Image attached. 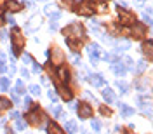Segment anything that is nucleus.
Masks as SVG:
<instances>
[{"label":"nucleus","mask_w":153,"mask_h":134,"mask_svg":"<svg viewBox=\"0 0 153 134\" xmlns=\"http://www.w3.org/2000/svg\"><path fill=\"white\" fill-rule=\"evenodd\" d=\"M59 94H61V98L64 101H72L73 99V93H72L70 87H64V85H63L61 89H59Z\"/></svg>","instance_id":"nucleus-14"},{"label":"nucleus","mask_w":153,"mask_h":134,"mask_svg":"<svg viewBox=\"0 0 153 134\" xmlns=\"http://www.w3.org/2000/svg\"><path fill=\"white\" fill-rule=\"evenodd\" d=\"M47 133L49 134H64L63 129L56 124V122H49V124H47Z\"/></svg>","instance_id":"nucleus-15"},{"label":"nucleus","mask_w":153,"mask_h":134,"mask_svg":"<svg viewBox=\"0 0 153 134\" xmlns=\"http://www.w3.org/2000/svg\"><path fill=\"white\" fill-rule=\"evenodd\" d=\"M139 2H144V0H139Z\"/></svg>","instance_id":"nucleus-53"},{"label":"nucleus","mask_w":153,"mask_h":134,"mask_svg":"<svg viewBox=\"0 0 153 134\" xmlns=\"http://www.w3.org/2000/svg\"><path fill=\"white\" fill-rule=\"evenodd\" d=\"M66 44L70 45V49H73V51H78V49H80V40H78V38L75 40L73 37H68V38H66Z\"/></svg>","instance_id":"nucleus-16"},{"label":"nucleus","mask_w":153,"mask_h":134,"mask_svg":"<svg viewBox=\"0 0 153 134\" xmlns=\"http://www.w3.org/2000/svg\"><path fill=\"white\" fill-rule=\"evenodd\" d=\"M144 33H146V26H144L143 23H134L132 24L134 38H141V37H144Z\"/></svg>","instance_id":"nucleus-7"},{"label":"nucleus","mask_w":153,"mask_h":134,"mask_svg":"<svg viewBox=\"0 0 153 134\" xmlns=\"http://www.w3.org/2000/svg\"><path fill=\"white\" fill-rule=\"evenodd\" d=\"M30 93L35 94V96H38V94H40V87H38V85H30Z\"/></svg>","instance_id":"nucleus-34"},{"label":"nucleus","mask_w":153,"mask_h":134,"mask_svg":"<svg viewBox=\"0 0 153 134\" xmlns=\"http://www.w3.org/2000/svg\"><path fill=\"white\" fill-rule=\"evenodd\" d=\"M33 72H35V73H40L42 72V66H40V64H37V63H33Z\"/></svg>","instance_id":"nucleus-37"},{"label":"nucleus","mask_w":153,"mask_h":134,"mask_svg":"<svg viewBox=\"0 0 153 134\" xmlns=\"http://www.w3.org/2000/svg\"><path fill=\"white\" fill-rule=\"evenodd\" d=\"M101 113H103V115H112V112H110L108 108H104V106H101Z\"/></svg>","instance_id":"nucleus-41"},{"label":"nucleus","mask_w":153,"mask_h":134,"mask_svg":"<svg viewBox=\"0 0 153 134\" xmlns=\"http://www.w3.org/2000/svg\"><path fill=\"white\" fill-rule=\"evenodd\" d=\"M98 10L104 12V10H106V5H104V4H99V5H98Z\"/></svg>","instance_id":"nucleus-45"},{"label":"nucleus","mask_w":153,"mask_h":134,"mask_svg":"<svg viewBox=\"0 0 153 134\" xmlns=\"http://www.w3.org/2000/svg\"><path fill=\"white\" fill-rule=\"evenodd\" d=\"M21 75H23V78H28V75H30V73H28V70H24V68H23V70H21Z\"/></svg>","instance_id":"nucleus-44"},{"label":"nucleus","mask_w":153,"mask_h":134,"mask_svg":"<svg viewBox=\"0 0 153 134\" xmlns=\"http://www.w3.org/2000/svg\"><path fill=\"white\" fill-rule=\"evenodd\" d=\"M31 106V99L30 98H24V108H30Z\"/></svg>","instance_id":"nucleus-40"},{"label":"nucleus","mask_w":153,"mask_h":134,"mask_svg":"<svg viewBox=\"0 0 153 134\" xmlns=\"http://www.w3.org/2000/svg\"><path fill=\"white\" fill-rule=\"evenodd\" d=\"M77 10H78L80 16H92V14L96 12V7H94L92 0H85V2H82L80 5H78Z\"/></svg>","instance_id":"nucleus-2"},{"label":"nucleus","mask_w":153,"mask_h":134,"mask_svg":"<svg viewBox=\"0 0 153 134\" xmlns=\"http://www.w3.org/2000/svg\"><path fill=\"white\" fill-rule=\"evenodd\" d=\"M118 108H120V113H122L123 118H127V117H132V115H134V108H131L129 104L118 103Z\"/></svg>","instance_id":"nucleus-12"},{"label":"nucleus","mask_w":153,"mask_h":134,"mask_svg":"<svg viewBox=\"0 0 153 134\" xmlns=\"http://www.w3.org/2000/svg\"><path fill=\"white\" fill-rule=\"evenodd\" d=\"M125 64H127V70L134 72V61L131 59V58H125Z\"/></svg>","instance_id":"nucleus-33"},{"label":"nucleus","mask_w":153,"mask_h":134,"mask_svg":"<svg viewBox=\"0 0 153 134\" xmlns=\"http://www.w3.org/2000/svg\"><path fill=\"white\" fill-rule=\"evenodd\" d=\"M101 127H103V124L99 122V120H92V131H94V133H99Z\"/></svg>","instance_id":"nucleus-28"},{"label":"nucleus","mask_w":153,"mask_h":134,"mask_svg":"<svg viewBox=\"0 0 153 134\" xmlns=\"http://www.w3.org/2000/svg\"><path fill=\"white\" fill-rule=\"evenodd\" d=\"M10 38H12V45H14V47H19V49L23 47L24 38H23V35L19 33V30H18V28H16V30H14V33L10 35Z\"/></svg>","instance_id":"nucleus-9"},{"label":"nucleus","mask_w":153,"mask_h":134,"mask_svg":"<svg viewBox=\"0 0 153 134\" xmlns=\"http://www.w3.org/2000/svg\"><path fill=\"white\" fill-rule=\"evenodd\" d=\"M143 51H144V54H148V58L152 59V42L150 40L143 44Z\"/></svg>","instance_id":"nucleus-24"},{"label":"nucleus","mask_w":153,"mask_h":134,"mask_svg":"<svg viewBox=\"0 0 153 134\" xmlns=\"http://www.w3.org/2000/svg\"><path fill=\"white\" fill-rule=\"evenodd\" d=\"M117 47H118L120 51H127V49H131V42L125 40V38H118V40H117Z\"/></svg>","instance_id":"nucleus-18"},{"label":"nucleus","mask_w":153,"mask_h":134,"mask_svg":"<svg viewBox=\"0 0 153 134\" xmlns=\"http://www.w3.org/2000/svg\"><path fill=\"white\" fill-rule=\"evenodd\" d=\"M118 18H120V23H122V24H134V23H136L134 14L129 12V10H125V9H122L118 12Z\"/></svg>","instance_id":"nucleus-4"},{"label":"nucleus","mask_w":153,"mask_h":134,"mask_svg":"<svg viewBox=\"0 0 153 134\" xmlns=\"http://www.w3.org/2000/svg\"><path fill=\"white\" fill-rule=\"evenodd\" d=\"M9 78H0V87H2V91H9Z\"/></svg>","instance_id":"nucleus-27"},{"label":"nucleus","mask_w":153,"mask_h":134,"mask_svg":"<svg viewBox=\"0 0 153 134\" xmlns=\"http://www.w3.org/2000/svg\"><path fill=\"white\" fill-rule=\"evenodd\" d=\"M117 5H118V7H122V9H127V4H125L123 0H118V2H117Z\"/></svg>","instance_id":"nucleus-39"},{"label":"nucleus","mask_w":153,"mask_h":134,"mask_svg":"<svg viewBox=\"0 0 153 134\" xmlns=\"http://www.w3.org/2000/svg\"><path fill=\"white\" fill-rule=\"evenodd\" d=\"M9 117H10V118H19V113H18V112H10Z\"/></svg>","instance_id":"nucleus-43"},{"label":"nucleus","mask_w":153,"mask_h":134,"mask_svg":"<svg viewBox=\"0 0 153 134\" xmlns=\"http://www.w3.org/2000/svg\"><path fill=\"white\" fill-rule=\"evenodd\" d=\"M63 35H66V37H75V38H84V37H85V31H84V28H82L78 23H73L68 28L63 30Z\"/></svg>","instance_id":"nucleus-1"},{"label":"nucleus","mask_w":153,"mask_h":134,"mask_svg":"<svg viewBox=\"0 0 153 134\" xmlns=\"http://www.w3.org/2000/svg\"><path fill=\"white\" fill-rule=\"evenodd\" d=\"M10 106H12V103H10L9 99H7L5 96H0V108H2V110H7Z\"/></svg>","instance_id":"nucleus-21"},{"label":"nucleus","mask_w":153,"mask_h":134,"mask_svg":"<svg viewBox=\"0 0 153 134\" xmlns=\"http://www.w3.org/2000/svg\"><path fill=\"white\" fill-rule=\"evenodd\" d=\"M47 14L51 16V19H52V21H58L59 18H61V12H51V10H47Z\"/></svg>","instance_id":"nucleus-32"},{"label":"nucleus","mask_w":153,"mask_h":134,"mask_svg":"<svg viewBox=\"0 0 153 134\" xmlns=\"http://www.w3.org/2000/svg\"><path fill=\"white\" fill-rule=\"evenodd\" d=\"M87 52L91 56V63L92 64H98V59H99V45L98 44H91L87 47Z\"/></svg>","instance_id":"nucleus-5"},{"label":"nucleus","mask_w":153,"mask_h":134,"mask_svg":"<svg viewBox=\"0 0 153 134\" xmlns=\"http://www.w3.org/2000/svg\"><path fill=\"white\" fill-rule=\"evenodd\" d=\"M56 75H58V78L61 80V82H64V84H68L70 82V70L68 68H64V66H59L58 70H56Z\"/></svg>","instance_id":"nucleus-6"},{"label":"nucleus","mask_w":153,"mask_h":134,"mask_svg":"<svg viewBox=\"0 0 153 134\" xmlns=\"http://www.w3.org/2000/svg\"><path fill=\"white\" fill-rule=\"evenodd\" d=\"M7 7H9L12 12H18V10H21V4L18 0H9V2H7Z\"/></svg>","instance_id":"nucleus-19"},{"label":"nucleus","mask_w":153,"mask_h":134,"mask_svg":"<svg viewBox=\"0 0 153 134\" xmlns=\"http://www.w3.org/2000/svg\"><path fill=\"white\" fill-rule=\"evenodd\" d=\"M54 58H56V63H61L63 61V52L59 49H56L54 51Z\"/></svg>","instance_id":"nucleus-31"},{"label":"nucleus","mask_w":153,"mask_h":134,"mask_svg":"<svg viewBox=\"0 0 153 134\" xmlns=\"http://www.w3.org/2000/svg\"><path fill=\"white\" fill-rule=\"evenodd\" d=\"M5 21H7L9 24H14V18H12V16H7V18H5Z\"/></svg>","instance_id":"nucleus-46"},{"label":"nucleus","mask_w":153,"mask_h":134,"mask_svg":"<svg viewBox=\"0 0 153 134\" xmlns=\"http://www.w3.org/2000/svg\"><path fill=\"white\" fill-rule=\"evenodd\" d=\"M26 127H28V122H26V120L16 118V129H18V131H23V129H26Z\"/></svg>","instance_id":"nucleus-23"},{"label":"nucleus","mask_w":153,"mask_h":134,"mask_svg":"<svg viewBox=\"0 0 153 134\" xmlns=\"http://www.w3.org/2000/svg\"><path fill=\"white\" fill-rule=\"evenodd\" d=\"M139 106H141V110H143V113L146 117H152V108H150V103H143L141 99H139Z\"/></svg>","instance_id":"nucleus-20"},{"label":"nucleus","mask_w":153,"mask_h":134,"mask_svg":"<svg viewBox=\"0 0 153 134\" xmlns=\"http://www.w3.org/2000/svg\"><path fill=\"white\" fill-rule=\"evenodd\" d=\"M144 21H146L148 24H152V18H150V14H144Z\"/></svg>","instance_id":"nucleus-47"},{"label":"nucleus","mask_w":153,"mask_h":134,"mask_svg":"<svg viewBox=\"0 0 153 134\" xmlns=\"http://www.w3.org/2000/svg\"><path fill=\"white\" fill-rule=\"evenodd\" d=\"M77 112H78V118L85 120V118H91L92 117V106L87 103H80L77 106Z\"/></svg>","instance_id":"nucleus-3"},{"label":"nucleus","mask_w":153,"mask_h":134,"mask_svg":"<svg viewBox=\"0 0 153 134\" xmlns=\"http://www.w3.org/2000/svg\"><path fill=\"white\" fill-rule=\"evenodd\" d=\"M112 70L115 72V75L123 77V73H125V66H123V63L120 61V59H113L112 61Z\"/></svg>","instance_id":"nucleus-8"},{"label":"nucleus","mask_w":153,"mask_h":134,"mask_svg":"<svg viewBox=\"0 0 153 134\" xmlns=\"http://www.w3.org/2000/svg\"><path fill=\"white\" fill-rule=\"evenodd\" d=\"M0 38H2V40H5V38H7V31H5V30H0Z\"/></svg>","instance_id":"nucleus-42"},{"label":"nucleus","mask_w":153,"mask_h":134,"mask_svg":"<svg viewBox=\"0 0 153 134\" xmlns=\"http://www.w3.org/2000/svg\"><path fill=\"white\" fill-rule=\"evenodd\" d=\"M47 96H49V99H51L52 103H56V101H58V93H56L54 89H49V93H47Z\"/></svg>","instance_id":"nucleus-26"},{"label":"nucleus","mask_w":153,"mask_h":134,"mask_svg":"<svg viewBox=\"0 0 153 134\" xmlns=\"http://www.w3.org/2000/svg\"><path fill=\"white\" fill-rule=\"evenodd\" d=\"M24 4H26V5H30V7H31V5H33V0H24Z\"/></svg>","instance_id":"nucleus-50"},{"label":"nucleus","mask_w":153,"mask_h":134,"mask_svg":"<svg viewBox=\"0 0 153 134\" xmlns=\"http://www.w3.org/2000/svg\"><path fill=\"white\" fill-rule=\"evenodd\" d=\"M89 82L94 87H101V85H104V78L101 73H92V75H89Z\"/></svg>","instance_id":"nucleus-10"},{"label":"nucleus","mask_w":153,"mask_h":134,"mask_svg":"<svg viewBox=\"0 0 153 134\" xmlns=\"http://www.w3.org/2000/svg\"><path fill=\"white\" fill-rule=\"evenodd\" d=\"M51 30H52V31L58 30V24H56V21H52V23H51Z\"/></svg>","instance_id":"nucleus-48"},{"label":"nucleus","mask_w":153,"mask_h":134,"mask_svg":"<svg viewBox=\"0 0 153 134\" xmlns=\"http://www.w3.org/2000/svg\"><path fill=\"white\" fill-rule=\"evenodd\" d=\"M23 61H24V64H30V63H33V61H31V58L28 56V54H23Z\"/></svg>","instance_id":"nucleus-36"},{"label":"nucleus","mask_w":153,"mask_h":134,"mask_svg":"<svg viewBox=\"0 0 153 134\" xmlns=\"http://www.w3.org/2000/svg\"><path fill=\"white\" fill-rule=\"evenodd\" d=\"M103 98L106 99V103H115V99H117L115 93H113L110 87H104V89H103Z\"/></svg>","instance_id":"nucleus-13"},{"label":"nucleus","mask_w":153,"mask_h":134,"mask_svg":"<svg viewBox=\"0 0 153 134\" xmlns=\"http://www.w3.org/2000/svg\"><path fill=\"white\" fill-rule=\"evenodd\" d=\"M10 98H12L14 104H19L21 103V99H19V96H18V93H16V91H10Z\"/></svg>","instance_id":"nucleus-30"},{"label":"nucleus","mask_w":153,"mask_h":134,"mask_svg":"<svg viewBox=\"0 0 153 134\" xmlns=\"http://www.w3.org/2000/svg\"><path fill=\"white\" fill-rule=\"evenodd\" d=\"M64 131L70 133V134H75L77 133V124H75L73 120H66V122H64Z\"/></svg>","instance_id":"nucleus-17"},{"label":"nucleus","mask_w":153,"mask_h":134,"mask_svg":"<svg viewBox=\"0 0 153 134\" xmlns=\"http://www.w3.org/2000/svg\"><path fill=\"white\" fill-rule=\"evenodd\" d=\"M146 70V61H139L137 63V66H136V73H141Z\"/></svg>","instance_id":"nucleus-29"},{"label":"nucleus","mask_w":153,"mask_h":134,"mask_svg":"<svg viewBox=\"0 0 153 134\" xmlns=\"http://www.w3.org/2000/svg\"><path fill=\"white\" fill-rule=\"evenodd\" d=\"M73 64H77V66H80V64H82V61H80V56H77V54L73 56Z\"/></svg>","instance_id":"nucleus-35"},{"label":"nucleus","mask_w":153,"mask_h":134,"mask_svg":"<svg viewBox=\"0 0 153 134\" xmlns=\"http://www.w3.org/2000/svg\"><path fill=\"white\" fill-rule=\"evenodd\" d=\"M117 87L120 89V93H122V94H127V93H129V84L122 82V80H118V82H117Z\"/></svg>","instance_id":"nucleus-22"},{"label":"nucleus","mask_w":153,"mask_h":134,"mask_svg":"<svg viewBox=\"0 0 153 134\" xmlns=\"http://www.w3.org/2000/svg\"><path fill=\"white\" fill-rule=\"evenodd\" d=\"M52 113L56 115V117H59V113H61V106H56V108L52 110Z\"/></svg>","instance_id":"nucleus-38"},{"label":"nucleus","mask_w":153,"mask_h":134,"mask_svg":"<svg viewBox=\"0 0 153 134\" xmlns=\"http://www.w3.org/2000/svg\"><path fill=\"white\" fill-rule=\"evenodd\" d=\"M63 5H72V0H63Z\"/></svg>","instance_id":"nucleus-49"},{"label":"nucleus","mask_w":153,"mask_h":134,"mask_svg":"<svg viewBox=\"0 0 153 134\" xmlns=\"http://www.w3.org/2000/svg\"><path fill=\"white\" fill-rule=\"evenodd\" d=\"M14 91H16L18 94H24L26 93V91H24V85H23V80H18V82H16V89H14Z\"/></svg>","instance_id":"nucleus-25"},{"label":"nucleus","mask_w":153,"mask_h":134,"mask_svg":"<svg viewBox=\"0 0 153 134\" xmlns=\"http://www.w3.org/2000/svg\"><path fill=\"white\" fill-rule=\"evenodd\" d=\"M125 134H134V133H125Z\"/></svg>","instance_id":"nucleus-52"},{"label":"nucleus","mask_w":153,"mask_h":134,"mask_svg":"<svg viewBox=\"0 0 153 134\" xmlns=\"http://www.w3.org/2000/svg\"><path fill=\"white\" fill-rule=\"evenodd\" d=\"M37 110H38V108H35V110H33V112H30V113L26 115V118H28V122H30V124H40V118H45V115H38L37 113Z\"/></svg>","instance_id":"nucleus-11"},{"label":"nucleus","mask_w":153,"mask_h":134,"mask_svg":"<svg viewBox=\"0 0 153 134\" xmlns=\"http://www.w3.org/2000/svg\"><path fill=\"white\" fill-rule=\"evenodd\" d=\"M2 24H4V18H0V26H2Z\"/></svg>","instance_id":"nucleus-51"}]
</instances>
